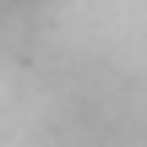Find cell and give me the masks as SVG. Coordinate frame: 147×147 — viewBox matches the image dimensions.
<instances>
[{"label": "cell", "instance_id": "cell-1", "mask_svg": "<svg viewBox=\"0 0 147 147\" xmlns=\"http://www.w3.org/2000/svg\"><path fill=\"white\" fill-rule=\"evenodd\" d=\"M5 5H22V0H5Z\"/></svg>", "mask_w": 147, "mask_h": 147}]
</instances>
